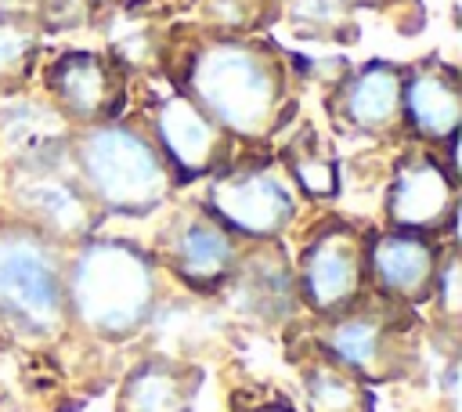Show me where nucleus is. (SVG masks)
Wrapping results in <instances>:
<instances>
[{
	"label": "nucleus",
	"mask_w": 462,
	"mask_h": 412,
	"mask_svg": "<svg viewBox=\"0 0 462 412\" xmlns=\"http://www.w3.org/2000/svg\"><path fill=\"white\" fill-rule=\"evenodd\" d=\"M188 98L227 134L242 141L271 137L289 112V72L274 47L256 40L202 43L184 76Z\"/></svg>",
	"instance_id": "nucleus-1"
},
{
	"label": "nucleus",
	"mask_w": 462,
	"mask_h": 412,
	"mask_svg": "<svg viewBox=\"0 0 462 412\" xmlns=\"http://www.w3.org/2000/svg\"><path fill=\"white\" fill-rule=\"evenodd\" d=\"M162 304L155 257L130 239L76 242L65 260V307L69 318L97 340H130L155 322Z\"/></svg>",
	"instance_id": "nucleus-2"
},
{
	"label": "nucleus",
	"mask_w": 462,
	"mask_h": 412,
	"mask_svg": "<svg viewBox=\"0 0 462 412\" xmlns=\"http://www.w3.org/2000/svg\"><path fill=\"white\" fill-rule=\"evenodd\" d=\"M72 166L101 213L148 217L173 195V173L155 141L119 119L83 126L69 145Z\"/></svg>",
	"instance_id": "nucleus-3"
},
{
	"label": "nucleus",
	"mask_w": 462,
	"mask_h": 412,
	"mask_svg": "<svg viewBox=\"0 0 462 412\" xmlns=\"http://www.w3.org/2000/svg\"><path fill=\"white\" fill-rule=\"evenodd\" d=\"M0 322L25 340H47L69 322L61 246L25 220L0 224Z\"/></svg>",
	"instance_id": "nucleus-4"
},
{
	"label": "nucleus",
	"mask_w": 462,
	"mask_h": 412,
	"mask_svg": "<svg viewBox=\"0 0 462 412\" xmlns=\"http://www.w3.org/2000/svg\"><path fill=\"white\" fill-rule=\"evenodd\" d=\"M11 206L18 220L43 231L58 246L83 242L101 217L72 166L69 145L11 166Z\"/></svg>",
	"instance_id": "nucleus-5"
},
{
	"label": "nucleus",
	"mask_w": 462,
	"mask_h": 412,
	"mask_svg": "<svg viewBox=\"0 0 462 412\" xmlns=\"http://www.w3.org/2000/svg\"><path fill=\"white\" fill-rule=\"evenodd\" d=\"M321 354H328L365 383L393 379L411 358V314L404 304H393L386 296H361L339 314H328Z\"/></svg>",
	"instance_id": "nucleus-6"
},
{
	"label": "nucleus",
	"mask_w": 462,
	"mask_h": 412,
	"mask_svg": "<svg viewBox=\"0 0 462 412\" xmlns=\"http://www.w3.org/2000/svg\"><path fill=\"white\" fill-rule=\"evenodd\" d=\"M206 210L238 239L274 242L296 220L300 195L282 166L238 163L213 173L206 188Z\"/></svg>",
	"instance_id": "nucleus-7"
},
{
	"label": "nucleus",
	"mask_w": 462,
	"mask_h": 412,
	"mask_svg": "<svg viewBox=\"0 0 462 412\" xmlns=\"http://www.w3.org/2000/svg\"><path fill=\"white\" fill-rule=\"evenodd\" d=\"M292 271L300 304L321 318L339 314L365 296V239L350 224H328L303 246Z\"/></svg>",
	"instance_id": "nucleus-8"
},
{
	"label": "nucleus",
	"mask_w": 462,
	"mask_h": 412,
	"mask_svg": "<svg viewBox=\"0 0 462 412\" xmlns=\"http://www.w3.org/2000/svg\"><path fill=\"white\" fill-rule=\"evenodd\" d=\"M455 210H458L455 163H440L433 152H404L386 188L390 228L440 235L455 224Z\"/></svg>",
	"instance_id": "nucleus-9"
},
{
	"label": "nucleus",
	"mask_w": 462,
	"mask_h": 412,
	"mask_svg": "<svg viewBox=\"0 0 462 412\" xmlns=\"http://www.w3.org/2000/svg\"><path fill=\"white\" fill-rule=\"evenodd\" d=\"M152 141L177 184L213 177L220 166H227V134L188 94H166L155 105Z\"/></svg>",
	"instance_id": "nucleus-10"
},
{
	"label": "nucleus",
	"mask_w": 462,
	"mask_h": 412,
	"mask_svg": "<svg viewBox=\"0 0 462 412\" xmlns=\"http://www.w3.org/2000/svg\"><path fill=\"white\" fill-rule=\"evenodd\" d=\"M224 304L231 314L253 322V325H282L296 314V271L285 257V249L274 242H256L253 249H242L231 278L220 286Z\"/></svg>",
	"instance_id": "nucleus-11"
},
{
	"label": "nucleus",
	"mask_w": 462,
	"mask_h": 412,
	"mask_svg": "<svg viewBox=\"0 0 462 412\" xmlns=\"http://www.w3.org/2000/svg\"><path fill=\"white\" fill-rule=\"evenodd\" d=\"M162 249L170 271L195 293H220L242 257L238 235L227 231L206 206L180 210L162 239Z\"/></svg>",
	"instance_id": "nucleus-12"
},
{
	"label": "nucleus",
	"mask_w": 462,
	"mask_h": 412,
	"mask_svg": "<svg viewBox=\"0 0 462 412\" xmlns=\"http://www.w3.org/2000/svg\"><path fill=\"white\" fill-rule=\"evenodd\" d=\"M437 260H440V249H437L433 235L390 228V231L372 235L365 242L368 282L375 286L379 296H386L393 304H404V307H415V304L430 300Z\"/></svg>",
	"instance_id": "nucleus-13"
},
{
	"label": "nucleus",
	"mask_w": 462,
	"mask_h": 412,
	"mask_svg": "<svg viewBox=\"0 0 462 412\" xmlns=\"http://www.w3.org/2000/svg\"><path fill=\"white\" fill-rule=\"evenodd\" d=\"M47 87L54 94L58 116L72 119L79 126H94V123L116 119L119 101H123L119 69L108 58L94 54V51L61 54L47 72Z\"/></svg>",
	"instance_id": "nucleus-14"
},
{
	"label": "nucleus",
	"mask_w": 462,
	"mask_h": 412,
	"mask_svg": "<svg viewBox=\"0 0 462 412\" xmlns=\"http://www.w3.org/2000/svg\"><path fill=\"white\" fill-rule=\"evenodd\" d=\"M401 123L411 126L430 145L455 148V134L462 123V90L458 76L448 65L426 61L411 72H404L401 83Z\"/></svg>",
	"instance_id": "nucleus-15"
},
{
	"label": "nucleus",
	"mask_w": 462,
	"mask_h": 412,
	"mask_svg": "<svg viewBox=\"0 0 462 412\" xmlns=\"http://www.w3.org/2000/svg\"><path fill=\"white\" fill-rule=\"evenodd\" d=\"M401 83H404V72L397 65L368 61L339 83L332 112L346 130L383 137L401 123Z\"/></svg>",
	"instance_id": "nucleus-16"
},
{
	"label": "nucleus",
	"mask_w": 462,
	"mask_h": 412,
	"mask_svg": "<svg viewBox=\"0 0 462 412\" xmlns=\"http://www.w3.org/2000/svg\"><path fill=\"white\" fill-rule=\"evenodd\" d=\"M199 383V369L173 354L144 358L123 379L119 412H191Z\"/></svg>",
	"instance_id": "nucleus-17"
},
{
	"label": "nucleus",
	"mask_w": 462,
	"mask_h": 412,
	"mask_svg": "<svg viewBox=\"0 0 462 412\" xmlns=\"http://www.w3.org/2000/svg\"><path fill=\"white\" fill-rule=\"evenodd\" d=\"M303 394L310 412H368L365 379H357L328 354H318L303 369Z\"/></svg>",
	"instance_id": "nucleus-18"
},
{
	"label": "nucleus",
	"mask_w": 462,
	"mask_h": 412,
	"mask_svg": "<svg viewBox=\"0 0 462 412\" xmlns=\"http://www.w3.org/2000/svg\"><path fill=\"white\" fill-rule=\"evenodd\" d=\"M285 173L289 181L307 192L310 199H332L339 192V163L321 134L300 130L285 148Z\"/></svg>",
	"instance_id": "nucleus-19"
},
{
	"label": "nucleus",
	"mask_w": 462,
	"mask_h": 412,
	"mask_svg": "<svg viewBox=\"0 0 462 412\" xmlns=\"http://www.w3.org/2000/svg\"><path fill=\"white\" fill-rule=\"evenodd\" d=\"M40 51V29L29 14L4 11L0 14V87H18L32 72Z\"/></svg>",
	"instance_id": "nucleus-20"
},
{
	"label": "nucleus",
	"mask_w": 462,
	"mask_h": 412,
	"mask_svg": "<svg viewBox=\"0 0 462 412\" xmlns=\"http://www.w3.org/2000/svg\"><path fill=\"white\" fill-rule=\"evenodd\" d=\"M289 22L321 40H336L346 29V0H285Z\"/></svg>",
	"instance_id": "nucleus-21"
},
{
	"label": "nucleus",
	"mask_w": 462,
	"mask_h": 412,
	"mask_svg": "<svg viewBox=\"0 0 462 412\" xmlns=\"http://www.w3.org/2000/svg\"><path fill=\"white\" fill-rule=\"evenodd\" d=\"M430 300H433V307H437L448 322L458 318L462 296H458V253H455V246H448V249L440 253V260H437V275H433V293H430Z\"/></svg>",
	"instance_id": "nucleus-22"
},
{
	"label": "nucleus",
	"mask_w": 462,
	"mask_h": 412,
	"mask_svg": "<svg viewBox=\"0 0 462 412\" xmlns=\"http://www.w3.org/2000/svg\"><path fill=\"white\" fill-rule=\"evenodd\" d=\"M271 0H206V14L224 29H245L267 14Z\"/></svg>",
	"instance_id": "nucleus-23"
},
{
	"label": "nucleus",
	"mask_w": 462,
	"mask_h": 412,
	"mask_svg": "<svg viewBox=\"0 0 462 412\" xmlns=\"http://www.w3.org/2000/svg\"><path fill=\"white\" fill-rule=\"evenodd\" d=\"M256 412H292V408L289 405H260Z\"/></svg>",
	"instance_id": "nucleus-24"
},
{
	"label": "nucleus",
	"mask_w": 462,
	"mask_h": 412,
	"mask_svg": "<svg viewBox=\"0 0 462 412\" xmlns=\"http://www.w3.org/2000/svg\"><path fill=\"white\" fill-rule=\"evenodd\" d=\"M350 4V0H346ZM354 4H379V0H354Z\"/></svg>",
	"instance_id": "nucleus-25"
}]
</instances>
